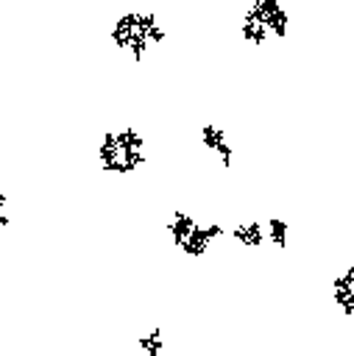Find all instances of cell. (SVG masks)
Instances as JSON below:
<instances>
[{"mask_svg":"<svg viewBox=\"0 0 354 356\" xmlns=\"http://www.w3.org/2000/svg\"><path fill=\"white\" fill-rule=\"evenodd\" d=\"M95 156H98V167L106 175H131L148 161V147L139 131L114 128L100 136Z\"/></svg>","mask_w":354,"mask_h":356,"instance_id":"obj_1","label":"cell"},{"mask_svg":"<svg viewBox=\"0 0 354 356\" xmlns=\"http://www.w3.org/2000/svg\"><path fill=\"white\" fill-rule=\"evenodd\" d=\"M164 28L159 22V17L153 11H142V8H134V11H125L114 19L111 25V42L117 50H123L125 56H131L134 61H139L153 44L164 42Z\"/></svg>","mask_w":354,"mask_h":356,"instance_id":"obj_2","label":"cell"},{"mask_svg":"<svg viewBox=\"0 0 354 356\" xmlns=\"http://www.w3.org/2000/svg\"><path fill=\"white\" fill-rule=\"evenodd\" d=\"M167 234H170V242L187 259H203L209 253V248L226 234V228L217 220H198V217L176 209L167 217Z\"/></svg>","mask_w":354,"mask_h":356,"instance_id":"obj_3","label":"cell"},{"mask_svg":"<svg viewBox=\"0 0 354 356\" xmlns=\"http://www.w3.org/2000/svg\"><path fill=\"white\" fill-rule=\"evenodd\" d=\"M290 31V14L279 0H254L245 8L240 33L251 44H265L268 39H284Z\"/></svg>","mask_w":354,"mask_h":356,"instance_id":"obj_4","label":"cell"},{"mask_svg":"<svg viewBox=\"0 0 354 356\" xmlns=\"http://www.w3.org/2000/svg\"><path fill=\"white\" fill-rule=\"evenodd\" d=\"M198 136H201V145H203L209 153H215V156L220 159V164L229 170V167H231V161H234V150H231V145H229L226 134H223L217 125L206 122V125H201Z\"/></svg>","mask_w":354,"mask_h":356,"instance_id":"obj_5","label":"cell"},{"mask_svg":"<svg viewBox=\"0 0 354 356\" xmlns=\"http://www.w3.org/2000/svg\"><path fill=\"white\" fill-rule=\"evenodd\" d=\"M334 303L346 317H354V264L334 275Z\"/></svg>","mask_w":354,"mask_h":356,"instance_id":"obj_6","label":"cell"},{"mask_svg":"<svg viewBox=\"0 0 354 356\" xmlns=\"http://www.w3.org/2000/svg\"><path fill=\"white\" fill-rule=\"evenodd\" d=\"M231 239L245 245V248H262L268 242L265 236V222L262 220H240L234 228H231Z\"/></svg>","mask_w":354,"mask_h":356,"instance_id":"obj_7","label":"cell"},{"mask_svg":"<svg viewBox=\"0 0 354 356\" xmlns=\"http://www.w3.org/2000/svg\"><path fill=\"white\" fill-rule=\"evenodd\" d=\"M137 348L142 356H167V345H164V331L162 328H148L137 337Z\"/></svg>","mask_w":354,"mask_h":356,"instance_id":"obj_8","label":"cell"},{"mask_svg":"<svg viewBox=\"0 0 354 356\" xmlns=\"http://www.w3.org/2000/svg\"><path fill=\"white\" fill-rule=\"evenodd\" d=\"M262 222H265V220H262ZM265 236H268V242H270L273 248L284 250V248H287V239H290V222H287V220H279V217L268 220V222H265Z\"/></svg>","mask_w":354,"mask_h":356,"instance_id":"obj_9","label":"cell"},{"mask_svg":"<svg viewBox=\"0 0 354 356\" xmlns=\"http://www.w3.org/2000/svg\"><path fill=\"white\" fill-rule=\"evenodd\" d=\"M11 214H8V197L0 192V225H8Z\"/></svg>","mask_w":354,"mask_h":356,"instance_id":"obj_10","label":"cell"}]
</instances>
